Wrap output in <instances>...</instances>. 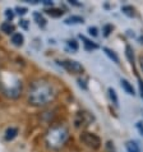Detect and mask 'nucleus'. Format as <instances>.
Returning <instances> with one entry per match:
<instances>
[{"mask_svg": "<svg viewBox=\"0 0 143 152\" xmlns=\"http://www.w3.org/2000/svg\"><path fill=\"white\" fill-rule=\"evenodd\" d=\"M120 84H121V87L124 88V91L127 92V94L132 95V96L136 95V92H134V88H133V86H132V83H129L127 79H121V81H120Z\"/></svg>", "mask_w": 143, "mask_h": 152, "instance_id": "obj_5", "label": "nucleus"}, {"mask_svg": "<svg viewBox=\"0 0 143 152\" xmlns=\"http://www.w3.org/2000/svg\"><path fill=\"white\" fill-rule=\"evenodd\" d=\"M20 24H22L24 28H27V20H22V22H20Z\"/></svg>", "mask_w": 143, "mask_h": 152, "instance_id": "obj_27", "label": "nucleus"}, {"mask_svg": "<svg viewBox=\"0 0 143 152\" xmlns=\"http://www.w3.org/2000/svg\"><path fill=\"white\" fill-rule=\"evenodd\" d=\"M127 151L128 152H141V148L136 142L129 141V142H127Z\"/></svg>", "mask_w": 143, "mask_h": 152, "instance_id": "obj_11", "label": "nucleus"}, {"mask_svg": "<svg viewBox=\"0 0 143 152\" xmlns=\"http://www.w3.org/2000/svg\"><path fill=\"white\" fill-rule=\"evenodd\" d=\"M46 13H47L49 15L54 17V18H59V17H61L63 14H64V12H63L61 9H56V8H54V9H47L46 10Z\"/></svg>", "mask_w": 143, "mask_h": 152, "instance_id": "obj_13", "label": "nucleus"}, {"mask_svg": "<svg viewBox=\"0 0 143 152\" xmlns=\"http://www.w3.org/2000/svg\"><path fill=\"white\" fill-rule=\"evenodd\" d=\"M78 83H79V86H81V87H83V88H85V90H87V86H86L85 81H82V79L79 78V79H78Z\"/></svg>", "mask_w": 143, "mask_h": 152, "instance_id": "obj_25", "label": "nucleus"}, {"mask_svg": "<svg viewBox=\"0 0 143 152\" xmlns=\"http://www.w3.org/2000/svg\"><path fill=\"white\" fill-rule=\"evenodd\" d=\"M17 134H18V129L17 128H8L4 137H5L7 141H12V139H14L17 137Z\"/></svg>", "mask_w": 143, "mask_h": 152, "instance_id": "obj_8", "label": "nucleus"}, {"mask_svg": "<svg viewBox=\"0 0 143 152\" xmlns=\"http://www.w3.org/2000/svg\"><path fill=\"white\" fill-rule=\"evenodd\" d=\"M66 24H78V23H83V18L79 15H70L65 19Z\"/></svg>", "mask_w": 143, "mask_h": 152, "instance_id": "obj_9", "label": "nucleus"}, {"mask_svg": "<svg viewBox=\"0 0 143 152\" xmlns=\"http://www.w3.org/2000/svg\"><path fill=\"white\" fill-rule=\"evenodd\" d=\"M104 51H105V54L111 59V60H114L115 63H119V58H117V55L116 54L112 51V50H110V49H107V48H104Z\"/></svg>", "mask_w": 143, "mask_h": 152, "instance_id": "obj_14", "label": "nucleus"}, {"mask_svg": "<svg viewBox=\"0 0 143 152\" xmlns=\"http://www.w3.org/2000/svg\"><path fill=\"white\" fill-rule=\"evenodd\" d=\"M139 65H141V69L143 70V55L139 56Z\"/></svg>", "mask_w": 143, "mask_h": 152, "instance_id": "obj_26", "label": "nucleus"}, {"mask_svg": "<svg viewBox=\"0 0 143 152\" xmlns=\"http://www.w3.org/2000/svg\"><path fill=\"white\" fill-rule=\"evenodd\" d=\"M59 64L65 70H68L69 73H73V74H81V73H83V70H85L83 65H81L75 60H64V61H60Z\"/></svg>", "mask_w": 143, "mask_h": 152, "instance_id": "obj_4", "label": "nucleus"}, {"mask_svg": "<svg viewBox=\"0 0 143 152\" xmlns=\"http://www.w3.org/2000/svg\"><path fill=\"white\" fill-rule=\"evenodd\" d=\"M139 41H141V44H142V45H143V35H142V36H141V39H139Z\"/></svg>", "mask_w": 143, "mask_h": 152, "instance_id": "obj_29", "label": "nucleus"}, {"mask_svg": "<svg viewBox=\"0 0 143 152\" xmlns=\"http://www.w3.org/2000/svg\"><path fill=\"white\" fill-rule=\"evenodd\" d=\"M68 45H69L73 50H78V44H77V41H75V40H70V41H68Z\"/></svg>", "mask_w": 143, "mask_h": 152, "instance_id": "obj_19", "label": "nucleus"}, {"mask_svg": "<svg viewBox=\"0 0 143 152\" xmlns=\"http://www.w3.org/2000/svg\"><path fill=\"white\" fill-rule=\"evenodd\" d=\"M81 39L85 41L83 44H85V48H86V50H88V51H91V50H95V49H97L98 46L95 44V42H92V41H90V40H87V39H85L83 36H81Z\"/></svg>", "mask_w": 143, "mask_h": 152, "instance_id": "obj_12", "label": "nucleus"}, {"mask_svg": "<svg viewBox=\"0 0 143 152\" xmlns=\"http://www.w3.org/2000/svg\"><path fill=\"white\" fill-rule=\"evenodd\" d=\"M137 128H138V130L143 134V123H141V121H138L137 123Z\"/></svg>", "mask_w": 143, "mask_h": 152, "instance_id": "obj_24", "label": "nucleus"}, {"mask_svg": "<svg viewBox=\"0 0 143 152\" xmlns=\"http://www.w3.org/2000/svg\"><path fill=\"white\" fill-rule=\"evenodd\" d=\"M5 15H7V18L8 19H13V17H14V13H13V10L12 9H7V12H5Z\"/></svg>", "mask_w": 143, "mask_h": 152, "instance_id": "obj_21", "label": "nucleus"}, {"mask_svg": "<svg viewBox=\"0 0 143 152\" xmlns=\"http://www.w3.org/2000/svg\"><path fill=\"white\" fill-rule=\"evenodd\" d=\"M138 86H139V92H141V97L143 99V81L141 78H138Z\"/></svg>", "mask_w": 143, "mask_h": 152, "instance_id": "obj_23", "label": "nucleus"}, {"mask_svg": "<svg viewBox=\"0 0 143 152\" xmlns=\"http://www.w3.org/2000/svg\"><path fill=\"white\" fill-rule=\"evenodd\" d=\"M12 42H13V45H15V46H22L24 42L23 35L22 33H13V35H12Z\"/></svg>", "mask_w": 143, "mask_h": 152, "instance_id": "obj_7", "label": "nucleus"}, {"mask_svg": "<svg viewBox=\"0 0 143 152\" xmlns=\"http://www.w3.org/2000/svg\"><path fill=\"white\" fill-rule=\"evenodd\" d=\"M58 96V90L51 82L45 79L33 82L28 91V102L32 106L42 107L51 104Z\"/></svg>", "mask_w": 143, "mask_h": 152, "instance_id": "obj_1", "label": "nucleus"}, {"mask_svg": "<svg viewBox=\"0 0 143 152\" xmlns=\"http://www.w3.org/2000/svg\"><path fill=\"white\" fill-rule=\"evenodd\" d=\"M0 29H1L4 33H7V35H13L15 27L10 22H4L1 26H0Z\"/></svg>", "mask_w": 143, "mask_h": 152, "instance_id": "obj_6", "label": "nucleus"}, {"mask_svg": "<svg viewBox=\"0 0 143 152\" xmlns=\"http://www.w3.org/2000/svg\"><path fill=\"white\" fill-rule=\"evenodd\" d=\"M111 31H112V26H111V24H106V26L104 27V35L105 36H109Z\"/></svg>", "mask_w": 143, "mask_h": 152, "instance_id": "obj_18", "label": "nucleus"}, {"mask_svg": "<svg viewBox=\"0 0 143 152\" xmlns=\"http://www.w3.org/2000/svg\"><path fill=\"white\" fill-rule=\"evenodd\" d=\"M121 12H123L125 15H128V17H134V8L130 7V5L121 7Z\"/></svg>", "mask_w": 143, "mask_h": 152, "instance_id": "obj_17", "label": "nucleus"}, {"mask_svg": "<svg viewBox=\"0 0 143 152\" xmlns=\"http://www.w3.org/2000/svg\"><path fill=\"white\" fill-rule=\"evenodd\" d=\"M88 32H90V35H92L93 37L98 35V33H97V28H96V27H90V28H88Z\"/></svg>", "mask_w": 143, "mask_h": 152, "instance_id": "obj_20", "label": "nucleus"}, {"mask_svg": "<svg viewBox=\"0 0 143 152\" xmlns=\"http://www.w3.org/2000/svg\"><path fill=\"white\" fill-rule=\"evenodd\" d=\"M125 55H127L129 63L134 66V53H133V48L130 45H127L125 46Z\"/></svg>", "mask_w": 143, "mask_h": 152, "instance_id": "obj_10", "label": "nucleus"}, {"mask_svg": "<svg viewBox=\"0 0 143 152\" xmlns=\"http://www.w3.org/2000/svg\"><path fill=\"white\" fill-rule=\"evenodd\" d=\"M45 5H51L53 7V1H49V0H46V1H44Z\"/></svg>", "mask_w": 143, "mask_h": 152, "instance_id": "obj_28", "label": "nucleus"}, {"mask_svg": "<svg viewBox=\"0 0 143 152\" xmlns=\"http://www.w3.org/2000/svg\"><path fill=\"white\" fill-rule=\"evenodd\" d=\"M17 13H18V14H20V15H24V14H26L27 13V8H17Z\"/></svg>", "mask_w": 143, "mask_h": 152, "instance_id": "obj_22", "label": "nucleus"}, {"mask_svg": "<svg viewBox=\"0 0 143 152\" xmlns=\"http://www.w3.org/2000/svg\"><path fill=\"white\" fill-rule=\"evenodd\" d=\"M69 138V130L66 129L65 125L55 124L50 126V129L45 134V142L46 146L51 150H60L64 147Z\"/></svg>", "mask_w": 143, "mask_h": 152, "instance_id": "obj_2", "label": "nucleus"}, {"mask_svg": "<svg viewBox=\"0 0 143 152\" xmlns=\"http://www.w3.org/2000/svg\"><path fill=\"white\" fill-rule=\"evenodd\" d=\"M33 18H35L36 23L39 24V26H41V27H44L46 24V19L44 18L42 15H41V13H35V14H33Z\"/></svg>", "mask_w": 143, "mask_h": 152, "instance_id": "obj_15", "label": "nucleus"}, {"mask_svg": "<svg viewBox=\"0 0 143 152\" xmlns=\"http://www.w3.org/2000/svg\"><path fill=\"white\" fill-rule=\"evenodd\" d=\"M81 141L83 142V145L87 146L91 150H98L101 147V139L98 136H96L95 133L90 132H83L81 134Z\"/></svg>", "mask_w": 143, "mask_h": 152, "instance_id": "obj_3", "label": "nucleus"}, {"mask_svg": "<svg viewBox=\"0 0 143 152\" xmlns=\"http://www.w3.org/2000/svg\"><path fill=\"white\" fill-rule=\"evenodd\" d=\"M109 96H110V100L112 101V104L117 106L119 105V100H117V96H116V92L114 88H109Z\"/></svg>", "mask_w": 143, "mask_h": 152, "instance_id": "obj_16", "label": "nucleus"}]
</instances>
